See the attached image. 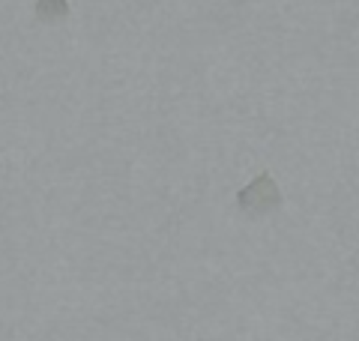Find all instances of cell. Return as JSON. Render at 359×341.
<instances>
[{
    "label": "cell",
    "instance_id": "2",
    "mask_svg": "<svg viewBox=\"0 0 359 341\" xmlns=\"http://www.w3.org/2000/svg\"><path fill=\"white\" fill-rule=\"evenodd\" d=\"M69 15V4L66 0H39V6H36V18L39 21H60Z\"/></svg>",
    "mask_w": 359,
    "mask_h": 341
},
{
    "label": "cell",
    "instance_id": "1",
    "mask_svg": "<svg viewBox=\"0 0 359 341\" xmlns=\"http://www.w3.org/2000/svg\"><path fill=\"white\" fill-rule=\"evenodd\" d=\"M237 207L245 215H266V213L282 207V192H278V186L273 183V177L261 174L252 186H245L237 195Z\"/></svg>",
    "mask_w": 359,
    "mask_h": 341
}]
</instances>
